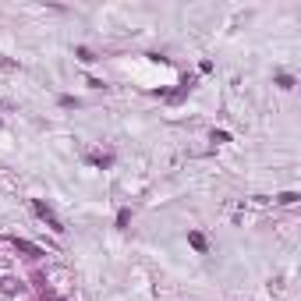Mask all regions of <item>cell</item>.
<instances>
[{"mask_svg": "<svg viewBox=\"0 0 301 301\" xmlns=\"http://www.w3.org/2000/svg\"><path fill=\"white\" fill-rule=\"evenodd\" d=\"M32 213H36V216H39L43 223H46V227H50V231H57V234H60V231H64V223H60V220H57V213H53V209H50L46 202H39V199H36V202H32Z\"/></svg>", "mask_w": 301, "mask_h": 301, "instance_id": "cell-1", "label": "cell"}, {"mask_svg": "<svg viewBox=\"0 0 301 301\" xmlns=\"http://www.w3.org/2000/svg\"><path fill=\"white\" fill-rule=\"evenodd\" d=\"M14 248H18L22 255H28V259H39V255H43V252L32 245V241H22V237H14Z\"/></svg>", "mask_w": 301, "mask_h": 301, "instance_id": "cell-2", "label": "cell"}, {"mask_svg": "<svg viewBox=\"0 0 301 301\" xmlns=\"http://www.w3.org/2000/svg\"><path fill=\"white\" fill-rule=\"evenodd\" d=\"M74 57H78L82 64H93V60H96V57H93V50H89V46H78V50H74Z\"/></svg>", "mask_w": 301, "mask_h": 301, "instance_id": "cell-3", "label": "cell"}, {"mask_svg": "<svg viewBox=\"0 0 301 301\" xmlns=\"http://www.w3.org/2000/svg\"><path fill=\"white\" fill-rule=\"evenodd\" d=\"M188 241H191V248H199V252H206V237L195 231V234H188Z\"/></svg>", "mask_w": 301, "mask_h": 301, "instance_id": "cell-4", "label": "cell"}, {"mask_svg": "<svg viewBox=\"0 0 301 301\" xmlns=\"http://www.w3.org/2000/svg\"><path fill=\"white\" fill-rule=\"evenodd\" d=\"M128 223H131V213H128V209H120V213H117V227H128Z\"/></svg>", "mask_w": 301, "mask_h": 301, "instance_id": "cell-5", "label": "cell"}, {"mask_svg": "<svg viewBox=\"0 0 301 301\" xmlns=\"http://www.w3.org/2000/svg\"><path fill=\"white\" fill-rule=\"evenodd\" d=\"M280 202H283V206H294V202H298V195H294V191H283V195H280Z\"/></svg>", "mask_w": 301, "mask_h": 301, "instance_id": "cell-6", "label": "cell"}, {"mask_svg": "<svg viewBox=\"0 0 301 301\" xmlns=\"http://www.w3.org/2000/svg\"><path fill=\"white\" fill-rule=\"evenodd\" d=\"M4 291L14 294V291H22V283H18V280H4Z\"/></svg>", "mask_w": 301, "mask_h": 301, "instance_id": "cell-7", "label": "cell"}, {"mask_svg": "<svg viewBox=\"0 0 301 301\" xmlns=\"http://www.w3.org/2000/svg\"><path fill=\"white\" fill-rule=\"evenodd\" d=\"M277 85H280V89H291V85H294V78H291V74H280Z\"/></svg>", "mask_w": 301, "mask_h": 301, "instance_id": "cell-8", "label": "cell"}]
</instances>
